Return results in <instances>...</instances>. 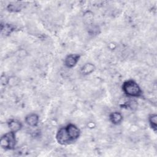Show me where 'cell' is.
<instances>
[{
	"label": "cell",
	"mask_w": 157,
	"mask_h": 157,
	"mask_svg": "<svg viewBox=\"0 0 157 157\" xmlns=\"http://www.w3.org/2000/svg\"><path fill=\"white\" fill-rule=\"evenodd\" d=\"M148 121L150 124L155 131L156 130V125H157V116L156 114H151L148 118Z\"/></svg>",
	"instance_id": "10"
},
{
	"label": "cell",
	"mask_w": 157,
	"mask_h": 157,
	"mask_svg": "<svg viewBox=\"0 0 157 157\" xmlns=\"http://www.w3.org/2000/svg\"><path fill=\"white\" fill-rule=\"evenodd\" d=\"M8 126L10 129V131L15 133L21 129L22 124L20 121L16 120H11L8 123Z\"/></svg>",
	"instance_id": "7"
},
{
	"label": "cell",
	"mask_w": 157,
	"mask_h": 157,
	"mask_svg": "<svg viewBox=\"0 0 157 157\" xmlns=\"http://www.w3.org/2000/svg\"><path fill=\"white\" fill-rule=\"evenodd\" d=\"M66 128L68 135L72 140H76L80 136V129L75 125L73 124H69L66 127Z\"/></svg>",
	"instance_id": "4"
},
{
	"label": "cell",
	"mask_w": 157,
	"mask_h": 157,
	"mask_svg": "<svg viewBox=\"0 0 157 157\" xmlns=\"http://www.w3.org/2000/svg\"><path fill=\"white\" fill-rule=\"evenodd\" d=\"M95 69V66L91 63H87L85 64L81 68V72L83 74L88 75L92 73Z\"/></svg>",
	"instance_id": "9"
},
{
	"label": "cell",
	"mask_w": 157,
	"mask_h": 157,
	"mask_svg": "<svg viewBox=\"0 0 157 157\" xmlns=\"http://www.w3.org/2000/svg\"><path fill=\"white\" fill-rule=\"evenodd\" d=\"M16 144L15 132L10 131L3 136L0 139V145L5 149H13Z\"/></svg>",
	"instance_id": "2"
},
{
	"label": "cell",
	"mask_w": 157,
	"mask_h": 157,
	"mask_svg": "<svg viewBox=\"0 0 157 157\" xmlns=\"http://www.w3.org/2000/svg\"><path fill=\"white\" fill-rule=\"evenodd\" d=\"M122 88L124 93L129 96L139 97L142 94V91L137 83L132 80L124 82L122 85Z\"/></svg>",
	"instance_id": "1"
},
{
	"label": "cell",
	"mask_w": 157,
	"mask_h": 157,
	"mask_svg": "<svg viewBox=\"0 0 157 157\" xmlns=\"http://www.w3.org/2000/svg\"><path fill=\"white\" fill-rule=\"evenodd\" d=\"M39 116L36 113H31L27 115L25 118L26 123L31 127H35L39 123Z\"/></svg>",
	"instance_id": "6"
},
{
	"label": "cell",
	"mask_w": 157,
	"mask_h": 157,
	"mask_svg": "<svg viewBox=\"0 0 157 157\" xmlns=\"http://www.w3.org/2000/svg\"><path fill=\"white\" fill-rule=\"evenodd\" d=\"M110 120L114 124H120L123 120V116L121 113L115 112L110 115Z\"/></svg>",
	"instance_id": "8"
},
{
	"label": "cell",
	"mask_w": 157,
	"mask_h": 157,
	"mask_svg": "<svg viewBox=\"0 0 157 157\" xmlns=\"http://www.w3.org/2000/svg\"><path fill=\"white\" fill-rule=\"evenodd\" d=\"M80 56L77 54H71L67 55L64 60L65 65L69 68H72L76 65L78 61Z\"/></svg>",
	"instance_id": "5"
},
{
	"label": "cell",
	"mask_w": 157,
	"mask_h": 157,
	"mask_svg": "<svg viewBox=\"0 0 157 157\" xmlns=\"http://www.w3.org/2000/svg\"><path fill=\"white\" fill-rule=\"evenodd\" d=\"M57 142L61 145H66L72 141L69 137L66 128H60L56 135Z\"/></svg>",
	"instance_id": "3"
}]
</instances>
